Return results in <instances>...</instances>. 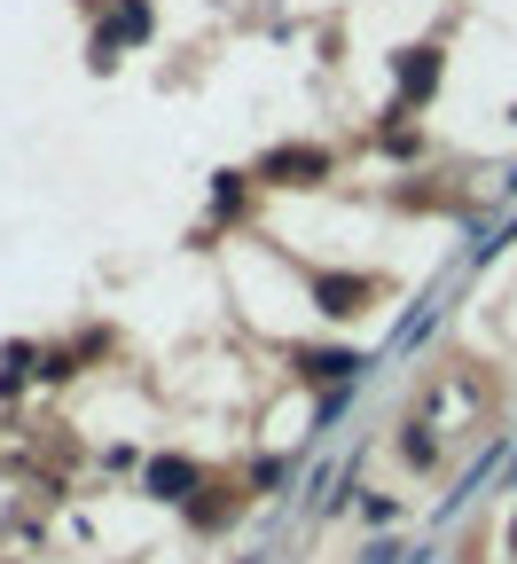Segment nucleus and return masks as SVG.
Listing matches in <instances>:
<instances>
[{"mask_svg":"<svg viewBox=\"0 0 517 564\" xmlns=\"http://www.w3.org/2000/svg\"><path fill=\"white\" fill-rule=\"evenodd\" d=\"M126 40H150V0H118V17L95 32V63H118Z\"/></svg>","mask_w":517,"mask_h":564,"instance_id":"f257e3e1","label":"nucleus"},{"mask_svg":"<svg viewBox=\"0 0 517 564\" xmlns=\"http://www.w3.org/2000/svg\"><path fill=\"white\" fill-rule=\"evenodd\" d=\"M314 306H322L330 322L360 314V306H368V274H314Z\"/></svg>","mask_w":517,"mask_h":564,"instance_id":"f03ea898","label":"nucleus"},{"mask_svg":"<svg viewBox=\"0 0 517 564\" xmlns=\"http://www.w3.org/2000/svg\"><path fill=\"white\" fill-rule=\"evenodd\" d=\"M150 494H158V502H189V494H196V463L189 455H158L150 463Z\"/></svg>","mask_w":517,"mask_h":564,"instance_id":"7ed1b4c3","label":"nucleus"},{"mask_svg":"<svg viewBox=\"0 0 517 564\" xmlns=\"http://www.w3.org/2000/svg\"><path fill=\"white\" fill-rule=\"evenodd\" d=\"M322 173H330L322 150H274V158H267V181H299V188H306V181H322Z\"/></svg>","mask_w":517,"mask_h":564,"instance_id":"20e7f679","label":"nucleus"},{"mask_svg":"<svg viewBox=\"0 0 517 564\" xmlns=\"http://www.w3.org/2000/svg\"><path fill=\"white\" fill-rule=\"evenodd\" d=\"M431 87H439V47H408V55H400V95L423 102Z\"/></svg>","mask_w":517,"mask_h":564,"instance_id":"39448f33","label":"nucleus"},{"mask_svg":"<svg viewBox=\"0 0 517 564\" xmlns=\"http://www.w3.org/2000/svg\"><path fill=\"white\" fill-rule=\"evenodd\" d=\"M299 361H306L314 384H345V377H360V352H299Z\"/></svg>","mask_w":517,"mask_h":564,"instance_id":"423d86ee","label":"nucleus"},{"mask_svg":"<svg viewBox=\"0 0 517 564\" xmlns=\"http://www.w3.org/2000/svg\"><path fill=\"white\" fill-rule=\"evenodd\" d=\"M212 204H219V212H236V204H244V173H219V188H212Z\"/></svg>","mask_w":517,"mask_h":564,"instance_id":"0eeeda50","label":"nucleus"},{"mask_svg":"<svg viewBox=\"0 0 517 564\" xmlns=\"http://www.w3.org/2000/svg\"><path fill=\"white\" fill-rule=\"evenodd\" d=\"M400 455H408V463H431V455H439V447L423 440V423H408V440H400Z\"/></svg>","mask_w":517,"mask_h":564,"instance_id":"6e6552de","label":"nucleus"},{"mask_svg":"<svg viewBox=\"0 0 517 564\" xmlns=\"http://www.w3.org/2000/svg\"><path fill=\"white\" fill-rule=\"evenodd\" d=\"M509 541H517V525H509Z\"/></svg>","mask_w":517,"mask_h":564,"instance_id":"1a4fd4ad","label":"nucleus"},{"mask_svg":"<svg viewBox=\"0 0 517 564\" xmlns=\"http://www.w3.org/2000/svg\"><path fill=\"white\" fill-rule=\"evenodd\" d=\"M509 118H517V110H509Z\"/></svg>","mask_w":517,"mask_h":564,"instance_id":"9d476101","label":"nucleus"}]
</instances>
